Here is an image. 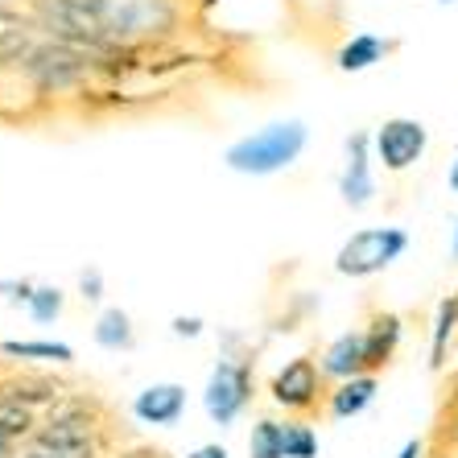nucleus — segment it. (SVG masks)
<instances>
[{
  "label": "nucleus",
  "instance_id": "obj_18",
  "mask_svg": "<svg viewBox=\"0 0 458 458\" xmlns=\"http://www.w3.org/2000/svg\"><path fill=\"white\" fill-rule=\"evenodd\" d=\"M25 429H30V409L17 405V401H4V405H0V437L13 442V437H21Z\"/></svg>",
  "mask_w": 458,
  "mask_h": 458
},
{
  "label": "nucleus",
  "instance_id": "obj_8",
  "mask_svg": "<svg viewBox=\"0 0 458 458\" xmlns=\"http://www.w3.org/2000/svg\"><path fill=\"white\" fill-rule=\"evenodd\" d=\"M273 396L289 409L314 405V396H318V372H314V363L293 360L285 372H277V380H273Z\"/></svg>",
  "mask_w": 458,
  "mask_h": 458
},
{
  "label": "nucleus",
  "instance_id": "obj_22",
  "mask_svg": "<svg viewBox=\"0 0 458 458\" xmlns=\"http://www.w3.org/2000/svg\"><path fill=\"white\" fill-rule=\"evenodd\" d=\"M30 301H33V314H38V318H50V314H58V306H63L58 289H38V293H30Z\"/></svg>",
  "mask_w": 458,
  "mask_h": 458
},
{
  "label": "nucleus",
  "instance_id": "obj_27",
  "mask_svg": "<svg viewBox=\"0 0 458 458\" xmlns=\"http://www.w3.org/2000/svg\"><path fill=\"white\" fill-rule=\"evenodd\" d=\"M446 4H450V0H446Z\"/></svg>",
  "mask_w": 458,
  "mask_h": 458
},
{
  "label": "nucleus",
  "instance_id": "obj_12",
  "mask_svg": "<svg viewBox=\"0 0 458 458\" xmlns=\"http://www.w3.org/2000/svg\"><path fill=\"white\" fill-rule=\"evenodd\" d=\"M331 376H355L360 368H368V339L363 335H343L327 352V363H322Z\"/></svg>",
  "mask_w": 458,
  "mask_h": 458
},
{
  "label": "nucleus",
  "instance_id": "obj_23",
  "mask_svg": "<svg viewBox=\"0 0 458 458\" xmlns=\"http://www.w3.org/2000/svg\"><path fill=\"white\" fill-rule=\"evenodd\" d=\"M191 458H227V454H224V450H219V446H203V450H199V454H191Z\"/></svg>",
  "mask_w": 458,
  "mask_h": 458
},
{
  "label": "nucleus",
  "instance_id": "obj_19",
  "mask_svg": "<svg viewBox=\"0 0 458 458\" xmlns=\"http://www.w3.org/2000/svg\"><path fill=\"white\" fill-rule=\"evenodd\" d=\"M96 339L104 343V347H124L128 343V318L120 314V310H112V314H104L99 318V331H96Z\"/></svg>",
  "mask_w": 458,
  "mask_h": 458
},
{
  "label": "nucleus",
  "instance_id": "obj_10",
  "mask_svg": "<svg viewBox=\"0 0 458 458\" xmlns=\"http://www.w3.org/2000/svg\"><path fill=\"white\" fill-rule=\"evenodd\" d=\"M352 165L343 174V199L352 207H363L372 199V174H368V137H352Z\"/></svg>",
  "mask_w": 458,
  "mask_h": 458
},
{
  "label": "nucleus",
  "instance_id": "obj_25",
  "mask_svg": "<svg viewBox=\"0 0 458 458\" xmlns=\"http://www.w3.org/2000/svg\"><path fill=\"white\" fill-rule=\"evenodd\" d=\"M450 186H454V191H458V161H454V165H450Z\"/></svg>",
  "mask_w": 458,
  "mask_h": 458
},
{
  "label": "nucleus",
  "instance_id": "obj_26",
  "mask_svg": "<svg viewBox=\"0 0 458 458\" xmlns=\"http://www.w3.org/2000/svg\"><path fill=\"white\" fill-rule=\"evenodd\" d=\"M454 252H458V232H454Z\"/></svg>",
  "mask_w": 458,
  "mask_h": 458
},
{
  "label": "nucleus",
  "instance_id": "obj_7",
  "mask_svg": "<svg viewBox=\"0 0 458 458\" xmlns=\"http://www.w3.org/2000/svg\"><path fill=\"white\" fill-rule=\"evenodd\" d=\"M248 401V376L235 368V363H219L211 376V388H207V409H211V417L224 426V421H232L240 409H244Z\"/></svg>",
  "mask_w": 458,
  "mask_h": 458
},
{
  "label": "nucleus",
  "instance_id": "obj_14",
  "mask_svg": "<svg viewBox=\"0 0 458 458\" xmlns=\"http://www.w3.org/2000/svg\"><path fill=\"white\" fill-rule=\"evenodd\" d=\"M372 396H376V380H372V376H352V380L335 393V417H355L360 409L372 405Z\"/></svg>",
  "mask_w": 458,
  "mask_h": 458
},
{
  "label": "nucleus",
  "instance_id": "obj_17",
  "mask_svg": "<svg viewBox=\"0 0 458 458\" xmlns=\"http://www.w3.org/2000/svg\"><path fill=\"white\" fill-rule=\"evenodd\" d=\"M4 355H42V360H58V363H66V360H75V352L71 347H63V343H4Z\"/></svg>",
  "mask_w": 458,
  "mask_h": 458
},
{
  "label": "nucleus",
  "instance_id": "obj_13",
  "mask_svg": "<svg viewBox=\"0 0 458 458\" xmlns=\"http://www.w3.org/2000/svg\"><path fill=\"white\" fill-rule=\"evenodd\" d=\"M33 46L38 42L30 38V25L17 21V17H9V13H0V63L21 66L25 58H30Z\"/></svg>",
  "mask_w": 458,
  "mask_h": 458
},
{
  "label": "nucleus",
  "instance_id": "obj_2",
  "mask_svg": "<svg viewBox=\"0 0 458 458\" xmlns=\"http://www.w3.org/2000/svg\"><path fill=\"white\" fill-rule=\"evenodd\" d=\"M306 149V124L289 120V124H268L252 137L235 140L227 149V165L235 174H277L301 157Z\"/></svg>",
  "mask_w": 458,
  "mask_h": 458
},
{
  "label": "nucleus",
  "instance_id": "obj_11",
  "mask_svg": "<svg viewBox=\"0 0 458 458\" xmlns=\"http://www.w3.org/2000/svg\"><path fill=\"white\" fill-rule=\"evenodd\" d=\"M393 50V42L388 38H376V33H355L352 42L339 50V71H368V66H376L384 58V54Z\"/></svg>",
  "mask_w": 458,
  "mask_h": 458
},
{
  "label": "nucleus",
  "instance_id": "obj_24",
  "mask_svg": "<svg viewBox=\"0 0 458 458\" xmlns=\"http://www.w3.org/2000/svg\"><path fill=\"white\" fill-rule=\"evenodd\" d=\"M417 454H421V446H417V442H409V446L401 450V458H417Z\"/></svg>",
  "mask_w": 458,
  "mask_h": 458
},
{
  "label": "nucleus",
  "instance_id": "obj_1",
  "mask_svg": "<svg viewBox=\"0 0 458 458\" xmlns=\"http://www.w3.org/2000/svg\"><path fill=\"white\" fill-rule=\"evenodd\" d=\"M42 17L58 42L120 50L165 38L178 21V9L174 0H42Z\"/></svg>",
  "mask_w": 458,
  "mask_h": 458
},
{
  "label": "nucleus",
  "instance_id": "obj_15",
  "mask_svg": "<svg viewBox=\"0 0 458 458\" xmlns=\"http://www.w3.org/2000/svg\"><path fill=\"white\" fill-rule=\"evenodd\" d=\"M396 335H401V322L396 318H380L372 335H363V339H368V368H376V363H384L393 355Z\"/></svg>",
  "mask_w": 458,
  "mask_h": 458
},
{
  "label": "nucleus",
  "instance_id": "obj_4",
  "mask_svg": "<svg viewBox=\"0 0 458 458\" xmlns=\"http://www.w3.org/2000/svg\"><path fill=\"white\" fill-rule=\"evenodd\" d=\"M25 458H91V426L75 409H63L50 417V426L38 429Z\"/></svg>",
  "mask_w": 458,
  "mask_h": 458
},
{
  "label": "nucleus",
  "instance_id": "obj_16",
  "mask_svg": "<svg viewBox=\"0 0 458 458\" xmlns=\"http://www.w3.org/2000/svg\"><path fill=\"white\" fill-rule=\"evenodd\" d=\"M252 458H285V429L260 421L252 434Z\"/></svg>",
  "mask_w": 458,
  "mask_h": 458
},
{
  "label": "nucleus",
  "instance_id": "obj_9",
  "mask_svg": "<svg viewBox=\"0 0 458 458\" xmlns=\"http://www.w3.org/2000/svg\"><path fill=\"white\" fill-rule=\"evenodd\" d=\"M182 405H186V396L178 384H157V388L137 396V417L149 426H174L182 417Z\"/></svg>",
  "mask_w": 458,
  "mask_h": 458
},
{
  "label": "nucleus",
  "instance_id": "obj_3",
  "mask_svg": "<svg viewBox=\"0 0 458 458\" xmlns=\"http://www.w3.org/2000/svg\"><path fill=\"white\" fill-rule=\"evenodd\" d=\"M409 248V235L401 227H372V232L352 235L339 252V273H352V277H368V273H380L384 265H393L396 256Z\"/></svg>",
  "mask_w": 458,
  "mask_h": 458
},
{
  "label": "nucleus",
  "instance_id": "obj_20",
  "mask_svg": "<svg viewBox=\"0 0 458 458\" xmlns=\"http://www.w3.org/2000/svg\"><path fill=\"white\" fill-rule=\"evenodd\" d=\"M454 322H458V298L442 301V314H437V331H434V363L442 360V352H446V339L450 331H454Z\"/></svg>",
  "mask_w": 458,
  "mask_h": 458
},
{
  "label": "nucleus",
  "instance_id": "obj_6",
  "mask_svg": "<svg viewBox=\"0 0 458 458\" xmlns=\"http://www.w3.org/2000/svg\"><path fill=\"white\" fill-rule=\"evenodd\" d=\"M426 145H429V132H426V124H417V120L396 116L376 128V153H380V161L393 174H401V170H409L413 161H421Z\"/></svg>",
  "mask_w": 458,
  "mask_h": 458
},
{
  "label": "nucleus",
  "instance_id": "obj_5",
  "mask_svg": "<svg viewBox=\"0 0 458 458\" xmlns=\"http://www.w3.org/2000/svg\"><path fill=\"white\" fill-rule=\"evenodd\" d=\"M21 71H30V75L46 87H63L87 71V50L83 46H71V42H58V38H54V42H38L30 50V58L21 63Z\"/></svg>",
  "mask_w": 458,
  "mask_h": 458
},
{
  "label": "nucleus",
  "instance_id": "obj_21",
  "mask_svg": "<svg viewBox=\"0 0 458 458\" xmlns=\"http://www.w3.org/2000/svg\"><path fill=\"white\" fill-rule=\"evenodd\" d=\"M318 442L306 426H285V458H314Z\"/></svg>",
  "mask_w": 458,
  "mask_h": 458
}]
</instances>
